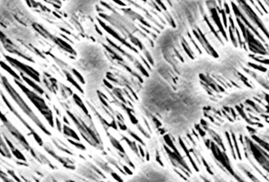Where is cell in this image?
<instances>
[{"instance_id": "obj_1", "label": "cell", "mask_w": 269, "mask_h": 182, "mask_svg": "<svg viewBox=\"0 0 269 182\" xmlns=\"http://www.w3.org/2000/svg\"><path fill=\"white\" fill-rule=\"evenodd\" d=\"M39 17L24 0H0V28L5 37L26 46L35 44Z\"/></svg>"}, {"instance_id": "obj_2", "label": "cell", "mask_w": 269, "mask_h": 182, "mask_svg": "<svg viewBox=\"0 0 269 182\" xmlns=\"http://www.w3.org/2000/svg\"><path fill=\"white\" fill-rule=\"evenodd\" d=\"M75 67L85 74L88 87L95 81L104 83V76L108 74L110 62L101 44L92 41L82 40L74 45Z\"/></svg>"}, {"instance_id": "obj_3", "label": "cell", "mask_w": 269, "mask_h": 182, "mask_svg": "<svg viewBox=\"0 0 269 182\" xmlns=\"http://www.w3.org/2000/svg\"><path fill=\"white\" fill-rule=\"evenodd\" d=\"M104 0H66L63 17L69 20L86 21L97 19V7Z\"/></svg>"}, {"instance_id": "obj_4", "label": "cell", "mask_w": 269, "mask_h": 182, "mask_svg": "<svg viewBox=\"0 0 269 182\" xmlns=\"http://www.w3.org/2000/svg\"><path fill=\"white\" fill-rule=\"evenodd\" d=\"M28 7L39 16L40 7H47L57 12L60 16H62V10L66 0H24Z\"/></svg>"}, {"instance_id": "obj_5", "label": "cell", "mask_w": 269, "mask_h": 182, "mask_svg": "<svg viewBox=\"0 0 269 182\" xmlns=\"http://www.w3.org/2000/svg\"><path fill=\"white\" fill-rule=\"evenodd\" d=\"M4 123H5V125L11 131L12 134L21 142L22 145L26 148V149L28 150L30 149V146L28 145V144L27 142V141H26V139L23 137V136L17 131V130H16L13 127V125H12L11 123H9V122H8V121H7V122H5Z\"/></svg>"}, {"instance_id": "obj_6", "label": "cell", "mask_w": 269, "mask_h": 182, "mask_svg": "<svg viewBox=\"0 0 269 182\" xmlns=\"http://www.w3.org/2000/svg\"><path fill=\"white\" fill-rule=\"evenodd\" d=\"M64 133L67 136H71L73 138L76 139L77 140H79V138L77 136V134L72 129H70L69 128L66 127V125H64Z\"/></svg>"}, {"instance_id": "obj_7", "label": "cell", "mask_w": 269, "mask_h": 182, "mask_svg": "<svg viewBox=\"0 0 269 182\" xmlns=\"http://www.w3.org/2000/svg\"><path fill=\"white\" fill-rule=\"evenodd\" d=\"M133 2H136V1H133ZM136 2L137 3H132V4H129L124 5H119V6H117V5H109L110 7H126L130 6V5H133V6H135V5H138L139 4H140V3H140L139 2V1H136ZM116 12H117V13H118V14H120V15H121V16H122V17H123V18H124L125 20H126L127 21H128V22H129V23H130L131 24H132V25H133V23H131V22H130V21H128V20L127 19H126V18L124 16H123V15H122V14L120 13V12H121L116 11Z\"/></svg>"}, {"instance_id": "obj_8", "label": "cell", "mask_w": 269, "mask_h": 182, "mask_svg": "<svg viewBox=\"0 0 269 182\" xmlns=\"http://www.w3.org/2000/svg\"><path fill=\"white\" fill-rule=\"evenodd\" d=\"M12 151L13 154L15 155V157H16V158H17L19 160H22L23 161H26V158L24 157L21 152L19 151V150H17V149H14Z\"/></svg>"}, {"instance_id": "obj_9", "label": "cell", "mask_w": 269, "mask_h": 182, "mask_svg": "<svg viewBox=\"0 0 269 182\" xmlns=\"http://www.w3.org/2000/svg\"><path fill=\"white\" fill-rule=\"evenodd\" d=\"M77 104H78V106H80V107H81V108L82 109V110L84 111V112H85V113H86V115H88V112L86 108L85 107V106L84 105V104H83V102H81V100H79V102H77Z\"/></svg>"}, {"instance_id": "obj_10", "label": "cell", "mask_w": 269, "mask_h": 182, "mask_svg": "<svg viewBox=\"0 0 269 182\" xmlns=\"http://www.w3.org/2000/svg\"><path fill=\"white\" fill-rule=\"evenodd\" d=\"M69 141L71 144H73V145H75L76 147L79 148V149H81L82 150H85V146L84 145L81 144H79L78 143H76V142H74L73 141L71 140H69Z\"/></svg>"}, {"instance_id": "obj_11", "label": "cell", "mask_w": 269, "mask_h": 182, "mask_svg": "<svg viewBox=\"0 0 269 182\" xmlns=\"http://www.w3.org/2000/svg\"><path fill=\"white\" fill-rule=\"evenodd\" d=\"M112 175H113V178H115L116 180L117 181H121L122 180L120 179V176L118 175H117L115 173H112Z\"/></svg>"}, {"instance_id": "obj_12", "label": "cell", "mask_w": 269, "mask_h": 182, "mask_svg": "<svg viewBox=\"0 0 269 182\" xmlns=\"http://www.w3.org/2000/svg\"><path fill=\"white\" fill-rule=\"evenodd\" d=\"M8 172H9V174H11V175H12V176H13V177H14V178H15V180H17V181H20V180H19V178H17V177H16V176H15V174H14V172H12V171H8Z\"/></svg>"}, {"instance_id": "obj_13", "label": "cell", "mask_w": 269, "mask_h": 182, "mask_svg": "<svg viewBox=\"0 0 269 182\" xmlns=\"http://www.w3.org/2000/svg\"><path fill=\"white\" fill-rule=\"evenodd\" d=\"M56 122H57V125H58V129L60 131H61V123L60 121L58 120V118H56Z\"/></svg>"}, {"instance_id": "obj_14", "label": "cell", "mask_w": 269, "mask_h": 182, "mask_svg": "<svg viewBox=\"0 0 269 182\" xmlns=\"http://www.w3.org/2000/svg\"><path fill=\"white\" fill-rule=\"evenodd\" d=\"M131 136H133V137L135 138H136V140H137L138 141H139V142H142V141H141V139H140V138H139L138 136H136V135H135V134L132 133L131 134Z\"/></svg>"}, {"instance_id": "obj_15", "label": "cell", "mask_w": 269, "mask_h": 182, "mask_svg": "<svg viewBox=\"0 0 269 182\" xmlns=\"http://www.w3.org/2000/svg\"><path fill=\"white\" fill-rule=\"evenodd\" d=\"M124 168L125 170V171L127 173H128L129 174H132L131 171H130V170H129V168H127L126 166H125Z\"/></svg>"}, {"instance_id": "obj_16", "label": "cell", "mask_w": 269, "mask_h": 182, "mask_svg": "<svg viewBox=\"0 0 269 182\" xmlns=\"http://www.w3.org/2000/svg\"><path fill=\"white\" fill-rule=\"evenodd\" d=\"M139 149H140V153L142 155L143 157H144V152H143V150L140 146H139Z\"/></svg>"}, {"instance_id": "obj_17", "label": "cell", "mask_w": 269, "mask_h": 182, "mask_svg": "<svg viewBox=\"0 0 269 182\" xmlns=\"http://www.w3.org/2000/svg\"><path fill=\"white\" fill-rule=\"evenodd\" d=\"M157 161H158L159 162V163H160V164H161V165H163V163H162V162H161L160 161V159H159V157H157Z\"/></svg>"}, {"instance_id": "obj_18", "label": "cell", "mask_w": 269, "mask_h": 182, "mask_svg": "<svg viewBox=\"0 0 269 182\" xmlns=\"http://www.w3.org/2000/svg\"><path fill=\"white\" fill-rule=\"evenodd\" d=\"M64 121H65V122H66V123H68V124L69 125V122H68V120H66V117H64Z\"/></svg>"}, {"instance_id": "obj_19", "label": "cell", "mask_w": 269, "mask_h": 182, "mask_svg": "<svg viewBox=\"0 0 269 182\" xmlns=\"http://www.w3.org/2000/svg\"><path fill=\"white\" fill-rule=\"evenodd\" d=\"M147 160H149V154H148V153H147Z\"/></svg>"}, {"instance_id": "obj_20", "label": "cell", "mask_w": 269, "mask_h": 182, "mask_svg": "<svg viewBox=\"0 0 269 182\" xmlns=\"http://www.w3.org/2000/svg\"></svg>"}]
</instances>
